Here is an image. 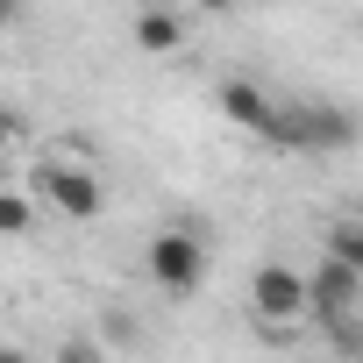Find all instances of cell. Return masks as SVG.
<instances>
[{
	"label": "cell",
	"instance_id": "cell-1",
	"mask_svg": "<svg viewBox=\"0 0 363 363\" xmlns=\"http://www.w3.org/2000/svg\"><path fill=\"white\" fill-rule=\"evenodd\" d=\"M271 150H349L356 143V114L328 107V100H271V121L257 128Z\"/></svg>",
	"mask_w": 363,
	"mask_h": 363
},
{
	"label": "cell",
	"instance_id": "cell-2",
	"mask_svg": "<svg viewBox=\"0 0 363 363\" xmlns=\"http://www.w3.org/2000/svg\"><path fill=\"white\" fill-rule=\"evenodd\" d=\"M36 207H50V214H65V221H93V214L107 207V186H100V171L50 157V164L36 171Z\"/></svg>",
	"mask_w": 363,
	"mask_h": 363
},
{
	"label": "cell",
	"instance_id": "cell-3",
	"mask_svg": "<svg viewBox=\"0 0 363 363\" xmlns=\"http://www.w3.org/2000/svg\"><path fill=\"white\" fill-rule=\"evenodd\" d=\"M150 278H157V292H200V278H207V242L193 235V228H157L150 235Z\"/></svg>",
	"mask_w": 363,
	"mask_h": 363
},
{
	"label": "cell",
	"instance_id": "cell-4",
	"mask_svg": "<svg viewBox=\"0 0 363 363\" xmlns=\"http://www.w3.org/2000/svg\"><path fill=\"white\" fill-rule=\"evenodd\" d=\"M250 306H257L264 328H292V320H306V278H299L292 264H257Z\"/></svg>",
	"mask_w": 363,
	"mask_h": 363
},
{
	"label": "cell",
	"instance_id": "cell-5",
	"mask_svg": "<svg viewBox=\"0 0 363 363\" xmlns=\"http://www.w3.org/2000/svg\"><path fill=\"white\" fill-rule=\"evenodd\" d=\"M214 100H221V114H228L235 128H250V135L271 121V93H264L257 79H221V93H214Z\"/></svg>",
	"mask_w": 363,
	"mask_h": 363
},
{
	"label": "cell",
	"instance_id": "cell-6",
	"mask_svg": "<svg viewBox=\"0 0 363 363\" xmlns=\"http://www.w3.org/2000/svg\"><path fill=\"white\" fill-rule=\"evenodd\" d=\"M178 43H186V22H178L171 8H143V15H135V50L164 57V50H178Z\"/></svg>",
	"mask_w": 363,
	"mask_h": 363
},
{
	"label": "cell",
	"instance_id": "cell-7",
	"mask_svg": "<svg viewBox=\"0 0 363 363\" xmlns=\"http://www.w3.org/2000/svg\"><path fill=\"white\" fill-rule=\"evenodd\" d=\"M328 257L363 278V221H335V228H328Z\"/></svg>",
	"mask_w": 363,
	"mask_h": 363
},
{
	"label": "cell",
	"instance_id": "cell-8",
	"mask_svg": "<svg viewBox=\"0 0 363 363\" xmlns=\"http://www.w3.org/2000/svg\"><path fill=\"white\" fill-rule=\"evenodd\" d=\"M29 221H36V200L0 186V235H29Z\"/></svg>",
	"mask_w": 363,
	"mask_h": 363
},
{
	"label": "cell",
	"instance_id": "cell-9",
	"mask_svg": "<svg viewBox=\"0 0 363 363\" xmlns=\"http://www.w3.org/2000/svg\"><path fill=\"white\" fill-rule=\"evenodd\" d=\"M57 363H107V349H100L93 335H72V342L57 349Z\"/></svg>",
	"mask_w": 363,
	"mask_h": 363
},
{
	"label": "cell",
	"instance_id": "cell-10",
	"mask_svg": "<svg viewBox=\"0 0 363 363\" xmlns=\"http://www.w3.org/2000/svg\"><path fill=\"white\" fill-rule=\"evenodd\" d=\"M200 8H207V15H228V8H235V0H200Z\"/></svg>",
	"mask_w": 363,
	"mask_h": 363
},
{
	"label": "cell",
	"instance_id": "cell-11",
	"mask_svg": "<svg viewBox=\"0 0 363 363\" xmlns=\"http://www.w3.org/2000/svg\"><path fill=\"white\" fill-rule=\"evenodd\" d=\"M8 135H15V121H8V114H0V150H8Z\"/></svg>",
	"mask_w": 363,
	"mask_h": 363
},
{
	"label": "cell",
	"instance_id": "cell-12",
	"mask_svg": "<svg viewBox=\"0 0 363 363\" xmlns=\"http://www.w3.org/2000/svg\"><path fill=\"white\" fill-rule=\"evenodd\" d=\"M8 8H15V0H0V22H8Z\"/></svg>",
	"mask_w": 363,
	"mask_h": 363
},
{
	"label": "cell",
	"instance_id": "cell-13",
	"mask_svg": "<svg viewBox=\"0 0 363 363\" xmlns=\"http://www.w3.org/2000/svg\"><path fill=\"white\" fill-rule=\"evenodd\" d=\"M135 8H164V0H135Z\"/></svg>",
	"mask_w": 363,
	"mask_h": 363
},
{
	"label": "cell",
	"instance_id": "cell-14",
	"mask_svg": "<svg viewBox=\"0 0 363 363\" xmlns=\"http://www.w3.org/2000/svg\"><path fill=\"white\" fill-rule=\"evenodd\" d=\"M0 363H22V356H0Z\"/></svg>",
	"mask_w": 363,
	"mask_h": 363
}]
</instances>
